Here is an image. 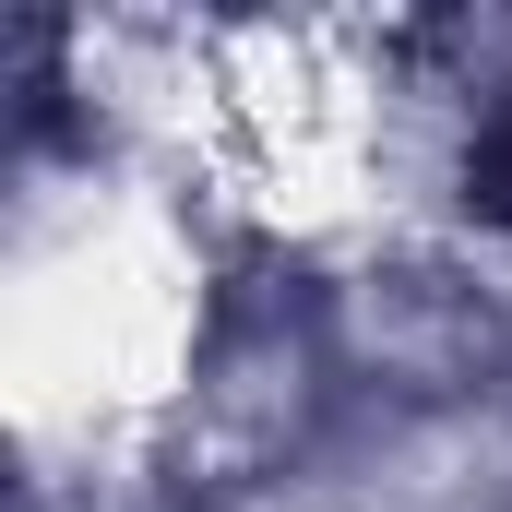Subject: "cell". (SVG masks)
Returning a JSON list of instances; mask_svg holds the SVG:
<instances>
[{"label":"cell","mask_w":512,"mask_h":512,"mask_svg":"<svg viewBox=\"0 0 512 512\" xmlns=\"http://www.w3.org/2000/svg\"><path fill=\"white\" fill-rule=\"evenodd\" d=\"M477 203H489V215L512 227V108L489 120V143H477Z\"/></svg>","instance_id":"cell-1"}]
</instances>
